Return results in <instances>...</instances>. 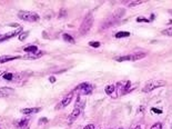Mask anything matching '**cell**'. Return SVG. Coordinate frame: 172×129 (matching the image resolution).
I'll use <instances>...</instances> for the list:
<instances>
[{
	"label": "cell",
	"mask_w": 172,
	"mask_h": 129,
	"mask_svg": "<svg viewBox=\"0 0 172 129\" xmlns=\"http://www.w3.org/2000/svg\"><path fill=\"white\" fill-rule=\"evenodd\" d=\"M165 82L163 80H159V79H152V80H149V81L146 84L144 88L142 89L143 93H150L151 90L155 89V88H159V87H162L164 86Z\"/></svg>",
	"instance_id": "1"
},
{
	"label": "cell",
	"mask_w": 172,
	"mask_h": 129,
	"mask_svg": "<svg viewBox=\"0 0 172 129\" xmlns=\"http://www.w3.org/2000/svg\"><path fill=\"white\" fill-rule=\"evenodd\" d=\"M18 17L21 20L28 21V22H35V21L39 20V16L35 13V12H30V11H19L18 12Z\"/></svg>",
	"instance_id": "2"
},
{
	"label": "cell",
	"mask_w": 172,
	"mask_h": 129,
	"mask_svg": "<svg viewBox=\"0 0 172 129\" xmlns=\"http://www.w3.org/2000/svg\"><path fill=\"white\" fill-rule=\"evenodd\" d=\"M92 24H93V17L91 15H88L87 17L84 18V20L82 21L81 24V27H80V34L81 35H85L87 32L90 30V28L92 27Z\"/></svg>",
	"instance_id": "3"
},
{
	"label": "cell",
	"mask_w": 172,
	"mask_h": 129,
	"mask_svg": "<svg viewBox=\"0 0 172 129\" xmlns=\"http://www.w3.org/2000/svg\"><path fill=\"white\" fill-rule=\"evenodd\" d=\"M76 91H78L80 95H89L91 91H92V86L84 82V84H81L80 86H78L76 88Z\"/></svg>",
	"instance_id": "4"
},
{
	"label": "cell",
	"mask_w": 172,
	"mask_h": 129,
	"mask_svg": "<svg viewBox=\"0 0 172 129\" xmlns=\"http://www.w3.org/2000/svg\"><path fill=\"white\" fill-rule=\"evenodd\" d=\"M13 89L9 87H0V98H4L13 94Z\"/></svg>",
	"instance_id": "5"
},
{
	"label": "cell",
	"mask_w": 172,
	"mask_h": 129,
	"mask_svg": "<svg viewBox=\"0 0 172 129\" xmlns=\"http://www.w3.org/2000/svg\"><path fill=\"white\" fill-rule=\"evenodd\" d=\"M79 115H80V109L79 108H76V109H74L71 112V115H70V117H69V119H68V123H69V125H71V123L78 118Z\"/></svg>",
	"instance_id": "6"
},
{
	"label": "cell",
	"mask_w": 172,
	"mask_h": 129,
	"mask_svg": "<svg viewBox=\"0 0 172 129\" xmlns=\"http://www.w3.org/2000/svg\"><path fill=\"white\" fill-rule=\"evenodd\" d=\"M21 30H22V28L21 29H18L17 31H15V32H9V34H7V35H4V36H2L1 38H0V42H2V41H4V40H7V39H9V38H12V37H15V36H17L18 34H20L21 32Z\"/></svg>",
	"instance_id": "7"
},
{
	"label": "cell",
	"mask_w": 172,
	"mask_h": 129,
	"mask_svg": "<svg viewBox=\"0 0 172 129\" xmlns=\"http://www.w3.org/2000/svg\"><path fill=\"white\" fill-rule=\"evenodd\" d=\"M19 56H1L0 57V63H4L11 60H16V59H19Z\"/></svg>",
	"instance_id": "8"
},
{
	"label": "cell",
	"mask_w": 172,
	"mask_h": 129,
	"mask_svg": "<svg viewBox=\"0 0 172 129\" xmlns=\"http://www.w3.org/2000/svg\"><path fill=\"white\" fill-rule=\"evenodd\" d=\"M40 110H41L40 108H25V109H21V112L25 115H30V114H37Z\"/></svg>",
	"instance_id": "9"
},
{
	"label": "cell",
	"mask_w": 172,
	"mask_h": 129,
	"mask_svg": "<svg viewBox=\"0 0 172 129\" xmlns=\"http://www.w3.org/2000/svg\"><path fill=\"white\" fill-rule=\"evenodd\" d=\"M42 55H44V51H37V52H34V53H28L27 56H25L23 58H26V59H35V58H39V57H41Z\"/></svg>",
	"instance_id": "10"
},
{
	"label": "cell",
	"mask_w": 172,
	"mask_h": 129,
	"mask_svg": "<svg viewBox=\"0 0 172 129\" xmlns=\"http://www.w3.org/2000/svg\"><path fill=\"white\" fill-rule=\"evenodd\" d=\"M144 57H146V53H144V52H136V53H133V55H131V60L136 61V60L142 59Z\"/></svg>",
	"instance_id": "11"
},
{
	"label": "cell",
	"mask_w": 172,
	"mask_h": 129,
	"mask_svg": "<svg viewBox=\"0 0 172 129\" xmlns=\"http://www.w3.org/2000/svg\"><path fill=\"white\" fill-rule=\"evenodd\" d=\"M71 100H72V94H69L66 98H64L62 101H61V104H60V106L61 107H66V106H68L69 104L71 103Z\"/></svg>",
	"instance_id": "12"
},
{
	"label": "cell",
	"mask_w": 172,
	"mask_h": 129,
	"mask_svg": "<svg viewBox=\"0 0 172 129\" xmlns=\"http://www.w3.org/2000/svg\"><path fill=\"white\" fill-rule=\"evenodd\" d=\"M23 50H25L26 52L34 53V52H37V51H38V47H37V46H28V47H26Z\"/></svg>",
	"instance_id": "13"
},
{
	"label": "cell",
	"mask_w": 172,
	"mask_h": 129,
	"mask_svg": "<svg viewBox=\"0 0 172 129\" xmlns=\"http://www.w3.org/2000/svg\"><path fill=\"white\" fill-rule=\"evenodd\" d=\"M130 34L128 31H119L116 34V38H126V37H129Z\"/></svg>",
	"instance_id": "14"
},
{
	"label": "cell",
	"mask_w": 172,
	"mask_h": 129,
	"mask_svg": "<svg viewBox=\"0 0 172 129\" xmlns=\"http://www.w3.org/2000/svg\"><path fill=\"white\" fill-rule=\"evenodd\" d=\"M63 39L66 40V41H68V42H70V44H74V39L72 38V37L70 36V35H68V34H64L63 36Z\"/></svg>",
	"instance_id": "15"
},
{
	"label": "cell",
	"mask_w": 172,
	"mask_h": 129,
	"mask_svg": "<svg viewBox=\"0 0 172 129\" xmlns=\"http://www.w3.org/2000/svg\"><path fill=\"white\" fill-rule=\"evenodd\" d=\"M113 91H114V86L113 85H110V86H107L106 87V94L107 95H111Z\"/></svg>",
	"instance_id": "16"
},
{
	"label": "cell",
	"mask_w": 172,
	"mask_h": 129,
	"mask_svg": "<svg viewBox=\"0 0 172 129\" xmlns=\"http://www.w3.org/2000/svg\"><path fill=\"white\" fill-rule=\"evenodd\" d=\"M117 61H127V60H131V56H123V57H119L116 59Z\"/></svg>",
	"instance_id": "17"
},
{
	"label": "cell",
	"mask_w": 172,
	"mask_h": 129,
	"mask_svg": "<svg viewBox=\"0 0 172 129\" xmlns=\"http://www.w3.org/2000/svg\"><path fill=\"white\" fill-rule=\"evenodd\" d=\"M3 79H6V80H12L13 79V75L12 73H10V72H6V73H3Z\"/></svg>",
	"instance_id": "18"
},
{
	"label": "cell",
	"mask_w": 172,
	"mask_h": 129,
	"mask_svg": "<svg viewBox=\"0 0 172 129\" xmlns=\"http://www.w3.org/2000/svg\"><path fill=\"white\" fill-rule=\"evenodd\" d=\"M28 35H29V31H25V32H22L20 36H19V40H21V41H23L27 37H28Z\"/></svg>",
	"instance_id": "19"
},
{
	"label": "cell",
	"mask_w": 172,
	"mask_h": 129,
	"mask_svg": "<svg viewBox=\"0 0 172 129\" xmlns=\"http://www.w3.org/2000/svg\"><path fill=\"white\" fill-rule=\"evenodd\" d=\"M128 3L129 7H133V6H138V4H141L142 1H131V2H126Z\"/></svg>",
	"instance_id": "20"
},
{
	"label": "cell",
	"mask_w": 172,
	"mask_h": 129,
	"mask_svg": "<svg viewBox=\"0 0 172 129\" xmlns=\"http://www.w3.org/2000/svg\"><path fill=\"white\" fill-rule=\"evenodd\" d=\"M162 34L163 35H166V36H171L172 37V27L171 28H168V29H165L162 31Z\"/></svg>",
	"instance_id": "21"
},
{
	"label": "cell",
	"mask_w": 172,
	"mask_h": 129,
	"mask_svg": "<svg viewBox=\"0 0 172 129\" xmlns=\"http://www.w3.org/2000/svg\"><path fill=\"white\" fill-rule=\"evenodd\" d=\"M27 123H28V120H27V119H25V120H20L19 123H18V126L21 127V128H23V127L27 126Z\"/></svg>",
	"instance_id": "22"
},
{
	"label": "cell",
	"mask_w": 172,
	"mask_h": 129,
	"mask_svg": "<svg viewBox=\"0 0 172 129\" xmlns=\"http://www.w3.org/2000/svg\"><path fill=\"white\" fill-rule=\"evenodd\" d=\"M89 45H90L91 47L98 48V47H100V42H99V41H90V42H89Z\"/></svg>",
	"instance_id": "23"
},
{
	"label": "cell",
	"mask_w": 172,
	"mask_h": 129,
	"mask_svg": "<svg viewBox=\"0 0 172 129\" xmlns=\"http://www.w3.org/2000/svg\"><path fill=\"white\" fill-rule=\"evenodd\" d=\"M150 129H162V125H161L160 122H157V123H154Z\"/></svg>",
	"instance_id": "24"
},
{
	"label": "cell",
	"mask_w": 172,
	"mask_h": 129,
	"mask_svg": "<svg viewBox=\"0 0 172 129\" xmlns=\"http://www.w3.org/2000/svg\"><path fill=\"white\" fill-rule=\"evenodd\" d=\"M137 21H138V22H142V21H144V22H149V20L146 19V18H138Z\"/></svg>",
	"instance_id": "25"
},
{
	"label": "cell",
	"mask_w": 172,
	"mask_h": 129,
	"mask_svg": "<svg viewBox=\"0 0 172 129\" xmlns=\"http://www.w3.org/2000/svg\"><path fill=\"white\" fill-rule=\"evenodd\" d=\"M152 112H155V114H161L162 112V110H160V109H157V108H152L151 109Z\"/></svg>",
	"instance_id": "26"
},
{
	"label": "cell",
	"mask_w": 172,
	"mask_h": 129,
	"mask_svg": "<svg viewBox=\"0 0 172 129\" xmlns=\"http://www.w3.org/2000/svg\"><path fill=\"white\" fill-rule=\"evenodd\" d=\"M83 129H94V126H93V123H90V125L85 126Z\"/></svg>",
	"instance_id": "27"
},
{
	"label": "cell",
	"mask_w": 172,
	"mask_h": 129,
	"mask_svg": "<svg viewBox=\"0 0 172 129\" xmlns=\"http://www.w3.org/2000/svg\"><path fill=\"white\" fill-rule=\"evenodd\" d=\"M49 80H50V82H55V81H56V78H55V77H50Z\"/></svg>",
	"instance_id": "28"
},
{
	"label": "cell",
	"mask_w": 172,
	"mask_h": 129,
	"mask_svg": "<svg viewBox=\"0 0 172 129\" xmlns=\"http://www.w3.org/2000/svg\"><path fill=\"white\" fill-rule=\"evenodd\" d=\"M2 73H4V70H3V69H1V68H0V76H1Z\"/></svg>",
	"instance_id": "29"
},
{
	"label": "cell",
	"mask_w": 172,
	"mask_h": 129,
	"mask_svg": "<svg viewBox=\"0 0 172 129\" xmlns=\"http://www.w3.org/2000/svg\"><path fill=\"white\" fill-rule=\"evenodd\" d=\"M134 129H141V127H140V126H138V127H136V128H134Z\"/></svg>",
	"instance_id": "30"
},
{
	"label": "cell",
	"mask_w": 172,
	"mask_h": 129,
	"mask_svg": "<svg viewBox=\"0 0 172 129\" xmlns=\"http://www.w3.org/2000/svg\"><path fill=\"white\" fill-rule=\"evenodd\" d=\"M169 12H170V13H172V10H170V11H169Z\"/></svg>",
	"instance_id": "31"
},
{
	"label": "cell",
	"mask_w": 172,
	"mask_h": 129,
	"mask_svg": "<svg viewBox=\"0 0 172 129\" xmlns=\"http://www.w3.org/2000/svg\"><path fill=\"white\" fill-rule=\"evenodd\" d=\"M120 129H122V128H120Z\"/></svg>",
	"instance_id": "32"
}]
</instances>
